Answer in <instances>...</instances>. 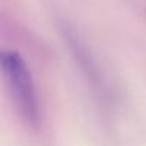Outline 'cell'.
<instances>
[{
	"instance_id": "6da1fadb",
	"label": "cell",
	"mask_w": 146,
	"mask_h": 146,
	"mask_svg": "<svg viewBox=\"0 0 146 146\" xmlns=\"http://www.w3.org/2000/svg\"><path fill=\"white\" fill-rule=\"evenodd\" d=\"M0 64L8 90L13 94L22 118L30 126H36L39 123V104L27 61L19 52L5 49L0 57Z\"/></svg>"
}]
</instances>
